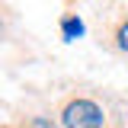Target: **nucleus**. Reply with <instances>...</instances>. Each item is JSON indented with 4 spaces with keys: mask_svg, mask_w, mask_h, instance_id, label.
<instances>
[{
    "mask_svg": "<svg viewBox=\"0 0 128 128\" xmlns=\"http://www.w3.org/2000/svg\"><path fill=\"white\" fill-rule=\"evenodd\" d=\"M106 115L90 99H74L64 106V128H102Z\"/></svg>",
    "mask_w": 128,
    "mask_h": 128,
    "instance_id": "obj_1",
    "label": "nucleus"
},
{
    "mask_svg": "<svg viewBox=\"0 0 128 128\" xmlns=\"http://www.w3.org/2000/svg\"><path fill=\"white\" fill-rule=\"evenodd\" d=\"M61 32H64V38H67V42L80 38V35H83V19H80V16H67V19L61 22Z\"/></svg>",
    "mask_w": 128,
    "mask_h": 128,
    "instance_id": "obj_2",
    "label": "nucleus"
},
{
    "mask_svg": "<svg viewBox=\"0 0 128 128\" xmlns=\"http://www.w3.org/2000/svg\"><path fill=\"white\" fill-rule=\"evenodd\" d=\"M118 48H122V51H128V22H122V26H118Z\"/></svg>",
    "mask_w": 128,
    "mask_h": 128,
    "instance_id": "obj_3",
    "label": "nucleus"
}]
</instances>
